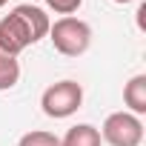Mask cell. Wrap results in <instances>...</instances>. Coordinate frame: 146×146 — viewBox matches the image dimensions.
Wrapping results in <instances>:
<instances>
[{
  "instance_id": "obj_8",
  "label": "cell",
  "mask_w": 146,
  "mask_h": 146,
  "mask_svg": "<svg viewBox=\"0 0 146 146\" xmlns=\"http://www.w3.org/2000/svg\"><path fill=\"white\" fill-rule=\"evenodd\" d=\"M17 146H60V137L46 129H32L17 140Z\"/></svg>"
},
{
  "instance_id": "obj_9",
  "label": "cell",
  "mask_w": 146,
  "mask_h": 146,
  "mask_svg": "<svg viewBox=\"0 0 146 146\" xmlns=\"http://www.w3.org/2000/svg\"><path fill=\"white\" fill-rule=\"evenodd\" d=\"M46 6L54 12V15H63V17H72L80 6H83V0H46Z\"/></svg>"
},
{
  "instance_id": "obj_1",
  "label": "cell",
  "mask_w": 146,
  "mask_h": 146,
  "mask_svg": "<svg viewBox=\"0 0 146 146\" xmlns=\"http://www.w3.org/2000/svg\"><path fill=\"white\" fill-rule=\"evenodd\" d=\"M49 26H52V20L40 6L20 3L9 15L0 17V49L12 57H17L23 49L40 43L49 35Z\"/></svg>"
},
{
  "instance_id": "obj_4",
  "label": "cell",
  "mask_w": 146,
  "mask_h": 146,
  "mask_svg": "<svg viewBox=\"0 0 146 146\" xmlns=\"http://www.w3.org/2000/svg\"><path fill=\"white\" fill-rule=\"evenodd\" d=\"M98 132H100V140H106L109 146H140L143 143V120L126 109L106 115Z\"/></svg>"
},
{
  "instance_id": "obj_7",
  "label": "cell",
  "mask_w": 146,
  "mask_h": 146,
  "mask_svg": "<svg viewBox=\"0 0 146 146\" xmlns=\"http://www.w3.org/2000/svg\"><path fill=\"white\" fill-rule=\"evenodd\" d=\"M20 80V63L17 57L6 54L3 49H0V92H6V89H15Z\"/></svg>"
},
{
  "instance_id": "obj_11",
  "label": "cell",
  "mask_w": 146,
  "mask_h": 146,
  "mask_svg": "<svg viewBox=\"0 0 146 146\" xmlns=\"http://www.w3.org/2000/svg\"><path fill=\"white\" fill-rule=\"evenodd\" d=\"M6 3H9V0H0V9H3V6H6Z\"/></svg>"
},
{
  "instance_id": "obj_5",
  "label": "cell",
  "mask_w": 146,
  "mask_h": 146,
  "mask_svg": "<svg viewBox=\"0 0 146 146\" xmlns=\"http://www.w3.org/2000/svg\"><path fill=\"white\" fill-rule=\"evenodd\" d=\"M123 103H126V112L137 117L146 115V75H135L123 86Z\"/></svg>"
},
{
  "instance_id": "obj_6",
  "label": "cell",
  "mask_w": 146,
  "mask_h": 146,
  "mask_svg": "<svg viewBox=\"0 0 146 146\" xmlns=\"http://www.w3.org/2000/svg\"><path fill=\"white\" fill-rule=\"evenodd\" d=\"M60 146H100V132L92 123H78L63 135Z\"/></svg>"
},
{
  "instance_id": "obj_10",
  "label": "cell",
  "mask_w": 146,
  "mask_h": 146,
  "mask_svg": "<svg viewBox=\"0 0 146 146\" xmlns=\"http://www.w3.org/2000/svg\"><path fill=\"white\" fill-rule=\"evenodd\" d=\"M112 3H117V6H126V3H132V0H112Z\"/></svg>"
},
{
  "instance_id": "obj_2",
  "label": "cell",
  "mask_w": 146,
  "mask_h": 146,
  "mask_svg": "<svg viewBox=\"0 0 146 146\" xmlns=\"http://www.w3.org/2000/svg\"><path fill=\"white\" fill-rule=\"evenodd\" d=\"M46 37L63 57H80L92 46V26L80 17H60L49 26Z\"/></svg>"
},
{
  "instance_id": "obj_3",
  "label": "cell",
  "mask_w": 146,
  "mask_h": 146,
  "mask_svg": "<svg viewBox=\"0 0 146 146\" xmlns=\"http://www.w3.org/2000/svg\"><path fill=\"white\" fill-rule=\"evenodd\" d=\"M83 103V86L78 80H57L52 86L43 89L40 95V106H43V115L54 117V120H63L69 115H75Z\"/></svg>"
}]
</instances>
